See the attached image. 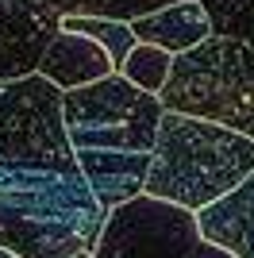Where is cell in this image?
<instances>
[{
  "mask_svg": "<svg viewBox=\"0 0 254 258\" xmlns=\"http://www.w3.org/2000/svg\"><path fill=\"white\" fill-rule=\"evenodd\" d=\"M58 16H104V20H139L147 12L173 4V0H46Z\"/></svg>",
  "mask_w": 254,
  "mask_h": 258,
  "instance_id": "obj_12",
  "label": "cell"
},
{
  "mask_svg": "<svg viewBox=\"0 0 254 258\" xmlns=\"http://www.w3.org/2000/svg\"><path fill=\"white\" fill-rule=\"evenodd\" d=\"M58 35V12L46 0H0V81H20Z\"/></svg>",
  "mask_w": 254,
  "mask_h": 258,
  "instance_id": "obj_6",
  "label": "cell"
},
{
  "mask_svg": "<svg viewBox=\"0 0 254 258\" xmlns=\"http://www.w3.org/2000/svg\"><path fill=\"white\" fill-rule=\"evenodd\" d=\"M58 27H62V31L89 35L93 43H100L116 70L127 58V50L135 46V35H131V27H127L123 20H104V16H58Z\"/></svg>",
  "mask_w": 254,
  "mask_h": 258,
  "instance_id": "obj_10",
  "label": "cell"
},
{
  "mask_svg": "<svg viewBox=\"0 0 254 258\" xmlns=\"http://www.w3.org/2000/svg\"><path fill=\"white\" fill-rule=\"evenodd\" d=\"M74 258H93V250H77V254Z\"/></svg>",
  "mask_w": 254,
  "mask_h": 258,
  "instance_id": "obj_14",
  "label": "cell"
},
{
  "mask_svg": "<svg viewBox=\"0 0 254 258\" xmlns=\"http://www.w3.org/2000/svg\"><path fill=\"white\" fill-rule=\"evenodd\" d=\"M104 208L62 127V93L39 74L0 81V247L16 258L93 250Z\"/></svg>",
  "mask_w": 254,
  "mask_h": 258,
  "instance_id": "obj_1",
  "label": "cell"
},
{
  "mask_svg": "<svg viewBox=\"0 0 254 258\" xmlns=\"http://www.w3.org/2000/svg\"><path fill=\"white\" fill-rule=\"evenodd\" d=\"M135 43H150L162 46L166 54H185L197 43H204L212 35V20L204 12L201 0H173V4H162V8L139 16V20L127 23Z\"/></svg>",
  "mask_w": 254,
  "mask_h": 258,
  "instance_id": "obj_8",
  "label": "cell"
},
{
  "mask_svg": "<svg viewBox=\"0 0 254 258\" xmlns=\"http://www.w3.org/2000/svg\"><path fill=\"white\" fill-rule=\"evenodd\" d=\"M169 66H173V54H166L162 46H150V43H135L127 50V58L119 62L116 74L127 77L135 89L158 97L162 85H166V77H169Z\"/></svg>",
  "mask_w": 254,
  "mask_h": 258,
  "instance_id": "obj_11",
  "label": "cell"
},
{
  "mask_svg": "<svg viewBox=\"0 0 254 258\" xmlns=\"http://www.w3.org/2000/svg\"><path fill=\"white\" fill-rule=\"evenodd\" d=\"M35 74L42 81H50L58 93H70V89H81V85H93L100 77L116 74L112 58L104 54V46L93 43L89 35H77V31H62L54 35L46 50L39 58V70Z\"/></svg>",
  "mask_w": 254,
  "mask_h": 258,
  "instance_id": "obj_7",
  "label": "cell"
},
{
  "mask_svg": "<svg viewBox=\"0 0 254 258\" xmlns=\"http://www.w3.org/2000/svg\"><path fill=\"white\" fill-rule=\"evenodd\" d=\"M0 258H16V254H12V250H4V247H0Z\"/></svg>",
  "mask_w": 254,
  "mask_h": 258,
  "instance_id": "obj_15",
  "label": "cell"
},
{
  "mask_svg": "<svg viewBox=\"0 0 254 258\" xmlns=\"http://www.w3.org/2000/svg\"><path fill=\"white\" fill-rule=\"evenodd\" d=\"M212 20V35L254 43V0H201Z\"/></svg>",
  "mask_w": 254,
  "mask_h": 258,
  "instance_id": "obj_13",
  "label": "cell"
},
{
  "mask_svg": "<svg viewBox=\"0 0 254 258\" xmlns=\"http://www.w3.org/2000/svg\"><path fill=\"white\" fill-rule=\"evenodd\" d=\"M158 100L166 112L212 119L254 139V43L208 35L193 50L173 54Z\"/></svg>",
  "mask_w": 254,
  "mask_h": 258,
  "instance_id": "obj_4",
  "label": "cell"
},
{
  "mask_svg": "<svg viewBox=\"0 0 254 258\" xmlns=\"http://www.w3.org/2000/svg\"><path fill=\"white\" fill-rule=\"evenodd\" d=\"M158 119L162 100L119 74L62 93L66 143L104 212L143 193Z\"/></svg>",
  "mask_w": 254,
  "mask_h": 258,
  "instance_id": "obj_2",
  "label": "cell"
},
{
  "mask_svg": "<svg viewBox=\"0 0 254 258\" xmlns=\"http://www.w3.org/2000/svg\"><path fill=\"white\" fill-rule=\"evenodd\" d=\"M201 235L235 258H254V170L227 197L197 212Z\"/></svg>",
  "mask_w": 254,
  "mask_h": 258,
  "instance_id": "obj_9",
  "label": "cell"
},
{
  "mask_svg": "<svg viewBox=\"0 0 254 258\" xmlns=\"http://www.w3.org/2000/svg\"><path fill=\"white\" fill-rule=\"evenodd\" d=\"M93 258H235L201 235L197 212L139 193L108 208Z\"/></svg>",
  "mask_w": 254,
  "mask_h": 258,
  "instance_id": "obj_5",
  "label": "cell"
},
{
  "mask_svg": "<svg viewBox=\"0 0 254 258\" xmlns=\"http://www.w3.org/2000/svg\"><path fill=\"white\" fill-rule=\"evenodd\" d=\"M254 170V139L212 119L162 108L143 193L189 212L216 205Z\"/></svg>",
  "mask_w": 254,
  "mask_h": 258,
  "instance_id": "obj_3",
  "label": "cell"
}]
</instances>
